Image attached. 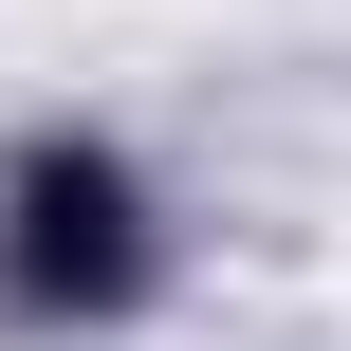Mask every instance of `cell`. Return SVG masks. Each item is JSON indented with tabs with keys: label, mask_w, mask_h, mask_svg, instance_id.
Returning <instances> with one entry per match:
<instances>
[{
	"label": "cell",
	"mask_w": 351,
	"mask_h": 351,
	"mask_svg": "<svg viewBox=\"0 0 351 351\" xmlns=\"http://www.w3.org/2000/svg\"><path fill=\"white\" fill-rule=\"evenodd\" d=\"M130 278V185L111 167H37L19 185V296H111Z\"/></svg>",
	"instance_id": "cell-1"
}]
</instances>
